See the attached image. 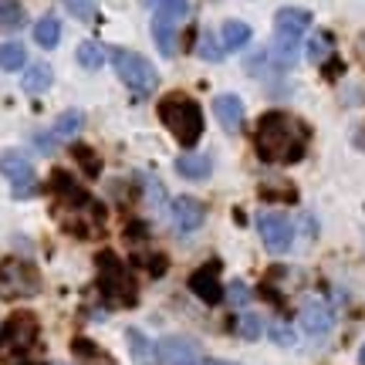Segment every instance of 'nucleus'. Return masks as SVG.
Here are the masks:
<instances>
[{
    "instance_id": "1",
    "label": "nucleus",
    "mask_w": 365,
    "mask_h": 365,
    "mask_svg": "<svg viewBox=\"0 0 365 365\" xmlns=\"http://www.w3.org/2000/svg\"><path fill=\"white\" fill-rule=\"evenodd\" d=\"M51 193H54V217L71 237L91 240L102 237L105 230V207L91 193H85L75 176L65 170H58L51 176Z\"/></svg>"
},
{
    "instance_id": "2",
    "label": "nucleus",
    "mask_w": 365,
    "mask_h": 365,
    "mask_svg": "<svg viewBox=\"0 0 365 365\" xmlns=\"http://www.w3.org/2000/svg\"><path fill=\"white\" fill-rule=\"evenodd\" d=\"M254 149L271 166L301 163L308 149V125L287 112H264L254 129Z\"/></svg>"
},
{
    "instance_id": "3",
    "label": "nucleus",
    "mask_w": 365,
    "mask_h": 365,
    "mask_svg": "<svg viewBox=\"0 0 365 365\" xmlns=\"http://www.w3.org/2000/svg\"><path fill=\"white\" fill-rule=\"evenodd\" d=\"M159 118L173 132V139L180 145H186V149L196 145L200 135H203V108L190 95H182V91H173V95H166L159 102Z\"/></svg>"
},
{
    "instance_id": "4",
    "label": "nucleus",
    "mask_w": 365,
    "mask_h": 365,
    "mask_svg": "<svg viewBox=\"0 0 365 365\" xmlns=\"http://www.w3.org/2000/svg\"><path fill=\"white\" fill-rule=\"evenodd\" d=\"M95 267H98V287H102V294L108 304H115V308H132V304L139 301V284H135V277H132V271L118 261L112 250H102V254L95 257Z\"/></svg>"
},
{
    "instance_id": "5",
    "label": "nucleus",
    "mask_w": 365,
    "mask_h": 365,
    "mask_svg": "<svg viewBox=\"0 0 365 365\" xmlns=\"http://www.w3.org/2000/svg\"><path fill=\"white\" fill-rule=\"evenodd\" d=\"M41 291V271L24 257L0 261V301H24Z\"/></svg>"
},
{
    "instance_id": "6",
    "label": "nucleus",
    "mask_w": 365,
    "mask_h": 365,
    "mask_svg": "<svg viewBox=\"0 0 365 365\" xmlns=\"http://www.w3.org/2000/svg\"><path fill=\"white\" fill-rule=\"evenodd\" d=\"M38 345V318L27 312L11 314L4 325H0V362H11L21 359Z\"/></svg>"
},
{
    "instance_id": "7",
    "label": "nucleus",
    "mask_w": 365,
    "mask_h": 365,
    "mask_svg": "<svg viewBox=\"0 0 365 365\" xmlns=\"http://www.w3.org/2000/svg\"><path fill=\"white\" fill-rule=\"evenodd\" d=\"M108 58H112V65H115L118 81H125V88H132L135 95H153V91L159 88V71L145 61L143 54L115 48Z\"/></svg>"
},
{
    "instance_id": "8",
    "label": "nucleus",
    "mask_w": 365,
    "mask_h": 365,
    "mask_svg": "<svg viewBox=\"0 0 365 365\" xmlns=\"http://www.w3.org/2000/svg\"><path fill=\"white\" fill-rule=\"evenodd\" d=\"M257 234H261L264 247L271 254H287L291 250V240H294V223L287 220L284 213L277 210H267L257 217Z\"/></svg>"
},
{
    "instance_id": "9",
    "label": "nucleus",
    "mask_w": 365,
    "mask_h": 365,
    "mask_svg": "<svg viewBox=\"0 0 365 365\" xmlns=\"http://www.w3.org/2000/svg\"><path fill=\"white\" fill-rule=\"evenodd\" d=\"M200 359V341L186 339V335H166L156 345V362L163 365H190Z\"/></svg>"
},
{
    "instance_id": "10",
    "label": "nucleus",
    "mask_w": 365,
    "mask_h": 365,
    "mask_svg": "<svg viewBox=\"0 0 365 365\" xmlns=\"http://www.w3.org/2000/svg\"><path fill=\"white\" fill-rule=\"evenodd\" d=\"M190 291H193L200 301H207V304H220L223 301V287H220V264L210 261L203 264L200 271L190 274Z\"/></svg>"
},
{
    "instance_id": "11",
    "label": "nucleus",
    "mask_w": 365,
    "mask_h": 365,
    "mask_svg": "<svg viewBox=\"0 0 365 365\" xmlns=\"http://www.w3.org/2000/svg\"><path fill=\"white\" fill-rule=\"evenodd\" d=\"M203 220H207V207H203L200 200H193V196H176V200H173V223H176L180 234L200 230Z\"/></svg>"
},
{
    "instance_id": "12",
    "label": "nucleus",
    "mask_w": 365,
    "mask_h": 365,
    "mask_svg": "<svg viewBox=\"0 0 365 365\" xmlns=\"http://www.w3.org/2000/svg\"><path fill=\"white\" fill-rule=\"evenodd\" d=\"M298 322H301V328H304L308 335H325V331H331V325H335V312L328 308L325 301L308 298L304 304H301Z\"/></svg>"
},
{
    "instance_id": "13",
    "label": "nucleus",
    "mask_w": 365,
    "mask_h": 365,
    "mask_svg": "<svg viewBox=\"0 0 365 365\" xmlns=\"http://www.w3.org/2000/svg\"><path fill=\"white\" fill-rule=\"evenodd\" d=\"M0 173L14 182V190H24V186H34V166H31V159L24 153H17V149H7V153H0Z\"/></svg>"
},
{
    "instance_id": "14",
    "label": "nucleus",
    "mask_w": 365,
    "mask_h": 365,
    "mask_svg": "<svg viewBox=\"0 0 365 365\" xmlns=\"http://www.w3.org/2000/svg\"><path fill=\"white\" fill-rule=\"evenodd\" d=\"M213 112H217V122H220L227 132H240V129H244V102H240L237 95H217Z\"/></svg>"
},
{
    "instance_id": "15",
    "label": "nucleus",
    "mask_w": 365,
    "mask_h": 365,
    "mask_svg": "<svg viewBox=\"0 0 365 365\" xmlns=\"http://www.w3.org/2000/svg\"><path fill=\"white\" fill-rule=\"evenodd\" d=\"M176 173H180L182 180H207L210 173H213V159L210 156H200V153H182L180 159H176Z\"/></svg>"
},
{
    "instance_id": "16",
    "label": "nucleus",
    "mask_w": 365,
    "mask_h": 365,
    "mask_svg": "<svg viewBox=\"0 0 365 365\" xmlns=\"http://www.w3.org/2000/svg\"><path fill=\"white\" fill-rule=\"evenodd\" d=\"M51 81H54L51 65L38 61V65H27L24 68V78H21V85H24L27 95H44V91L51 88Z\"/></svg>"
},
{
    "instance_id": "17",
    "label": "nucleus",
    "mask_w": 365,
    "mask_h": 365,
    "mask_svg": "<svg viewBox=\"0 0 365 365\" xmlns=\"http://www.w3.org/2000/svg\"><path fill=\"white\" fill-rule=\"evenodd\" d=\"M250 38H254V31H250V24H244V21H227V24L220 27L223 51H240V48L250 44Z\"/></svg>"
},
{
    "instance_id": "18",
    "label": "nucleus",
    "mask_w": 365,
    "mask_h": 365,
    "mask_svg": "<svg viewBox=\"0 0 365 365\" xmlns=\"http://www.w3.org/2000/svg\"><path fill=\"white\" fill-rule=\"evenodd\" d=\"M304 54H308V61H314V65L328 61V58L335 54V34H331V31H312Z\"/></svg>"
},
{
    "instance_id": "19",
    "label": "nucleus",
    "mask_w": 365,
    "mask_h": 365,
    "mask_svg": "<svg viewBox=\"0 0 365 365\" xmlns=\"http://www.w3.org/2000/svg\"><path fill=\"white\" fill-rule=\"evenodd\" d=\"M81 129H85V112L68 108V112H61V115L54 118L51 135L54 139H75V135H81Z\"/></svg>"
},
{
    "instance_id": "20",
    "label": "nucleus",
    "mask_w": 365,
    "mask_h": 365,
    "mask_svg": "<svg viewBox=\"0 0 365 365\" xmlns=\"http://www.w3.org/2000/svg\"><path fill=\"white\" fill-rule=\"evenodd\" d=\"M34 41H38L41 48L54 51V48L61 44V21H58L54 14H44L38 21V27H34Z\"/></svg>"
},
{
    "instance_id": "21",
    "label": "nucleus",
    "mask_w": 365,
    "mask_h": 365,
    "mask_svg": "<svg viewBox=\"0 0 365 365\" xmlns=\"http://www.w3.org/2000/svg\"><path fill=\"white\" fill-rule=\"evenodd\" d=\"M125 341H129V352L139 365H156V345H149V339H145L143 331L129 328V331H125Z\"/></svg>"
},
{
    "instance_id": "22",
    "label": "nucleus",
    "mask_w": 365,
    "mask_h": 365,
    "mask_svg": "<svg viewBox=\"0 0 365 365\" xmlns=\"http://www.w3.org/2000/svg\"><path fill=\"white\" fill-rule=\"evenodd\" d=\"M176 21H166V17H156V21H153V41H156V48L163 54H166V58H173V54H176Z\"/></svg>"
},
{
    "instance_id": "23",
    "label": "nucleus",
    "mask_w": 365,
    "mask_h": 365,
    "mask_svg": "<svg viewBox=\"0 0 365 365\" xmlns=\"http://www.w3.org/2000/svg\"><path fill=\"white\" fill-rule=\"evenodd\" d=\"M143 7H149L156 17H166V21H182L190 14V0H143Z\"/></svg>"
},
{
    "instance_id": "24",
    "label": "nucleus",
    "mask_w": 365,
    "mask_h": 365,
    "mask_svg": "<svg viewBox=\"0 0 365 365\" xmlns=\"http://www.w3.org/2000/svg\"><path fill=\"white\" fill-rule=\"evenodd\" d=\"M75 58H78V65L85 68V71H98V68L105 65V58H108V51H105L98 41H81L78 51H75Z\"/></svg>"
},
{
    "instance_id": "25",
    "label": "nucleus",
    "mask_w": 365,
    "mask_h": 365,
    "mask_svg": "<svg viewBox=\"0 0 365 365\" xmlns=\"http://www.w3.org/2000/svg\"><path fill=\"white\" fill-rule=\"evenodd\" d=\"M27 14L21 0H0V31H17L24 27Z\"/></svg>"
},
{
    "instance_id": "26",
    "label": "nucleus",
    "mask_w": 365,
    "mask_h": 365,
    "mask_svg": "<svg viewBox=\"0 0 365 365\" xmlns=\"http://www.w3.org/2000/svg\"><path fill=\"white\" fill-rule=\"evenodd\" d=\"M24 65H27V51L17 44V41L0 44V68H4V71H21Z\"/></svg>"
},
{
    "instance_id": "27",
    "label": "nucleus",
    "mask_w": 365,
    "mask_h": 365,
    "mask_svg": "<svg viewBox=\"0 0 365 365\" xmlns=\"http://www.w3.org/2000/svg\"><path fill=\"white\" fill-rule=\"evenodd\" d=\"M196 51H200V58L203 61H223V44L213 34H200V44H196Z\"/></svg>"
},
{
    "instance_id": "28",
    "label": "nucleus",
    "mask_w": 365,
    "mask_h": 365,
    "mask_svg": "<svg viewBox=\"0 0 365 365\" xmlns=\"http://www.w3.org/2000/svg\"><path fill=\"white\" fill-rule=\"evenodd\" d=\"M75 159L85 166V173H88V176H98V173H102V159L95 156L88 145H75Z\"/></svg>"
},
{
    "instance_id": "29",
    "label": "nucleus",
    "mask_w": 365,
    "mask_h": 365,
    "mask_svg": "<svg viewBox=\"0 0 365 365\" xmlns=\"http://www.w3.org/2000/svg\"><path fill=\"white\" fill-rule=\"evenodd\" d=\"M240 335L247 341H254V339H261V318L257 314H240Z\"/></svg>"
},
{
    "instance_id": "30",
    "label": "nucleus",
    "mask_w": 365,
    "mask_h": 365,
    "mask_svg": "<svg viewBox=\"0 0 365 365\" xmlns=\"http://www.w3.org/2000/svg\"><path fill=\"white\" fill-rule=\"evenodd\" d=\"M65 7L75 14V17H81V21H91V17H95V4H91V0H65Z\"/></svg>"
},
{
    "instance_id": "31",
    "label": "nucleus",
    "mask_w": 365,
    "mask_h": 365,
    "mask_svg": "<svg viewBox=\"0 0 365 365\" xmlns=\"http://www.w3.org/2000/svg\"><path fill=\"white\" fill-rule=\"evenodd\" d=\"M271 339L277 341V345H291V341H294V335H291V328H287V325H274L271 328Z\"/></svg>"
},
{
    "instance_id": "32",
    "label": "nucleus",
    "mask_w": 365,
    "mask_h": 365,
    "mask_svg": "<svg viewBox=\"0 0 365 365\" xmlns=\"http://www.w3.org/2000/svg\"><path fill=\"white\" fill-rule=\"evenodd\" d=\"M230 301H234V304H247V301H250V291L240 284V281H234V284H230Z\"/></svg>"
},
{
    "instance_id": "33",
    "label": "nucleus",
    "mask_w": 365,
    "mask_h": 365,
    "mask_svg": "<svg viewBox=\"0 0 365 365\" xmlns=\"http://www.w3.org/2000/svg\"><path fill=\"white\" fill-rule=\"evenodd\" d=\"M139 261L149 267V274H163V271H166V257H163V254H156V257H139Z\"/></svg>"
},
{
    "instance_id": "34",
    "label": "nucleus",
    "mask_w": 365,
    "mask_h": 365,
    "mask_svg": "<svg viewBox=\"0 0 365 365\" xmlns=\"http://www.w3.org/2000/svg\"><path fill=\"white\" fill-rule=\"evenodd\" d=\"M190 365H230V362H217V359H196V362Z\"/></svg>"
},
{
    "instance_id": "35",
    "label": "nucleus",
    "mask_w": 365,
    "mask_h": 365,
    "mask_svg": "<svg viewBox=\"0 0 365 365\" xmlns=\"http://www.w3.org/2000/svg\"><path fill=\"white\" fill-rule=\"evenodd\" d=\"M359 362H362V365H365V345H362V352H359Z\"/></svg>"
},
{
    "instance_id": "36",
    "label": "nucleus",
    "mask_w": 365,
    "mask_h": 365,
    "mask_svg": "<svg viewBox=\"0 0 365 365\" xmlns=\"http://www.w3.org/2000/svg\"><path fill=\"white\" fill-rule=\"evenodd\" d=\"M24 365H44V362H24Z\"/></svg>"
}]
</instances>
